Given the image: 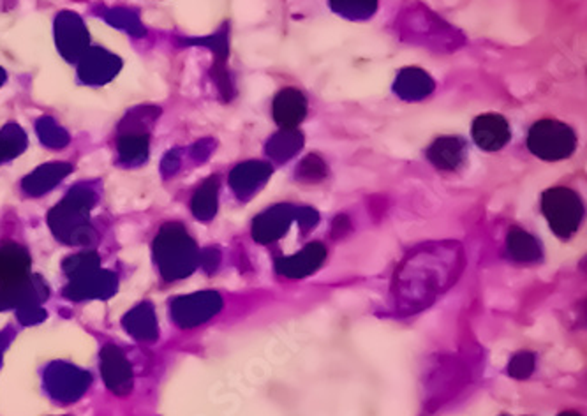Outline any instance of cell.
<instances>
[{"instance_id": "obj_1", "label": "cell", "mask_w": 587, "mask_h": 416, "mask_svg": "<svg viewBox=\"0 0 587 416\" xmlns=\"http://www.w3.org/2000/svg\"><path fill=\"white\" fill-rule=\"evenodd\" d=\"M462 265V252L455 246H438L419 250L402 265L395 282L399 284V300L402 306H427V297L436 295L455 280Z\"/></svg>"}, {"instance_id": "obj_2", "label": "cell", "mask_w": 587, "mask_h": 416, "mask_svg": "<svg viewBox=\"0 0 587 416\" xmlns=\"http://www.w3.org/2000/svg\"><path fill=\"white\" fill-rule=\"evenodd\" d=\"M157 263L167 280H178L195 270V242L180 226H167L157 240Z\"/></svg>"}, {"instance_id": "obj_3", "label": "cell", "mask_w": 587, "mask_h": 416, "mask_svg": "<svg viewBox=\"0 0 587 416\" xmlns=\"http://www.w3.org/2000/svg\"><path fill=\"white\" fill-rule=\"evenodd\" d=\"M528 148L543 161H561L577 148L575 131L556 118H543L532 124L528 135Z\"/></svg>"}, {"instance_id": "obj_4", "label": "cell", "mask_w": 587, "mask_h": 416, "mask_svg": "<svg viewBox=\"0 0 587 416\" xmlns=\"http://www.w3.org/2000/svg\"><path fill=\"white\" fill-rule=\"evenodd\" d=\"M541 210L551 229L560 238H570L581 228L584 218V205L579 195L568 188H554L543 193Z\"/></svg>"}, {"instance_id": "obj_5", "label": "cell", "mask_w": 587, "mask_h": 416, "mask_svg": "<svg viewBox=\"0 0 587 416\" xmlns=\"http://www.w3.org/2000/svg\"><path fill=\"white\" fill-rule=\"evenodd\" d=\"M90 374L82 369L56 361L45 372V383L48 393L60 402H73L84 395L90 385Z\"/></svg>"}, {"instance_id": "obj_6", "label": "cell", "mask_w": 587, "mask_h": 416, "mask_svg": "<svg viewBox=\"0 0 587 416\" xmlns=\"http://www.w3.org/2000/svg\"><path fill=\"white\" fill-rule=\"evenodd\" d=\"M223 307V299L214 291H201L180 297L171 304V316L182 329H193L207 323Z\"/></svg>"}, {"instance_id": "obj_7", "label": "cell", "mask_w": 587, "mask_h": 416, "mask_svg": "<svg viewBox=\"0 0 587 416\" xmlns=\"http://www.w3.org/2000/svg\"><path fill=\"white\" fill-rule=\"evenodd\" d=\"M48 295V286L41 279L28 276L18 282L0 286V310L41 306Z\"/></svg>"}, {"instance_id": "obj_8", "label": "cell", "mask_w": 587, "mask_h": 416, "mask_svg": "<svg viewBox=\"0 0 587 416\" xmlns=\"http://www.w3.org/2000/svg\"><path fill=\"white\" fill-rule=\"evenodd\" d=\"M101 372L106 387L116 395H127L133 390V369L126 355L116 346L101 351Z\"/></svg>"}, {"instance_id": "obj_9", "label": "cell", "mask_w": 587, "mask_h": 416, "mask_svg": "<svg viewBox=\"0 0 587 416\" xmlns=\"http://www.w3.org/2000/svg\"><path fill=\"white\" fill-rule=\"evenodd\" d=\"M295 216H297V208L291 205H278L265 210L254 219V226H252L254 240L261 244H270L279 240L280 237L289 229L291 222L295 221Z\"/></svg>"}, {"instance_id": "obj_10", "label": "cell", "mask_w": 587, "mask_h": 416, "mask_svg": "<svg viewBox=\"0 0 587 416\" xmlns=\"http://www.w3.org/2000/svg\"><path fill=\"white\" fill-rule=\"evenodd\" d=\"M471 135L476 145L487 152H498L511 138L508 120L498 113H485L476 117Z\"/></svg>"}, {"instance_id": "obj_11", "label": "cell", "mask_w": 587, "mask_h": 416, "mask_svg": "<svg viewBox=\"0 0 587 416\" xmlns=\"http://www.w3.org/2000/svg\"><path fill=\"white\" fill-rule=\"evenodd\" d=\"M308 99L306 96L293 86L282 88L272 103V117L280 126V129H295L308 117Z\"/></svg>"}, {"instance_id": "obj_12", "label": "cell", "mask_w": 587, "mask_h": 416, "mask_svg": "<svg viewBox=\"0 0 587 416\" xmlns=\"http://www.w3.org/2000/svg\"><path fill=\"white\" fill-rule=\"evenodd\" d=\"M327 258V249L319 242H312L299 254L280 258L276 261V270L280 276L289 279H302L321 267Z\"/></svg>"}, {"instance_id": "obj_13", "label": "cell", "mask_w": 587, "mask_h": 416, "mask_svg": "<svg viewBox=\"0 0 587 416\" xmlns=\"http://www.w3.org/2000/svg\"><path fill=\"white\" fill-rule=\"evenodd\" d=\"M116 289V278L110 272H90L82 278L71 279L64 295L69 300L86 299H110Z\"/></svg>"}, {"instance_id": "obj_14", "label": "cell", "mask_w": 587, "mask_h": 416, "mask_svg": "<svg viewBox=\"0 0 587 416\" xmlns=\"http://www.w3.org/2000/svg\"><path fill=\"white\" fill-rule=\"evenodd\" d=\"M436 88L434 80L429 73L420 67H404L399 71L393 92L404 101H421L429 97Z\"/></svg>"}, {"instance_id": "obj_15", "label": "cell", "mask_w": 587, "mask_h": 416, "mask_svg": "<svg viewBox=\"0 0 587 416\" xmlns=\"http://www.w3.org/2000/svg\"><path fill=\"white\" fill-rule=\"evenodd\" d=\"M468 145L459 137H441L427 148L429 161L440 169L453 171L466 161Z\"/></svg>"}, {"instance_id": "obj_16", "label": "cell", "mask_w": 587, "mask_h": 416, "mask_svg": "<svg viewBox=\"0 0 587 416\" xmlns=\"http://www.w3.org/2000/svg\"><path fill=\"white\" fill-rule=\"evenodd\" d=\"M270 175H272V167L267 163L249 161L233 169L229 182L238 196H251L267 184Z\"/></svg>"}, {"instance_id": "obj_17", "label": "cell", "mask_w": 587, "mask_h": 416, "mask_svg": "<svg viewBox=\"0 0 587 416\" xmlns=\"http://www.w3.org/2000/svg\"><path fill=\"white\" fill-rule=\"evenodd\" d=\"M30 276V256L16 244L0 248V286L18 282Z\"/></svg>"}, {"instance_id": "obj_18", "label": "cell", "mask_w": 587, "mask_h": 416, "mask_svg": "<svg viewBox=\"0 0 587 416\" xmlns=\"http://www.w3.org/2000/svg\"><path fill=\"white\" fill-rule=\"evenodd\" d=\"M124 329L140 340H147V342L156 340L159 329H157V320H156L152 306L141 304V306L135 307L124 318Z\"/></svg>"}, {"instance_id": "obj_19", "label": "cell", "mask_w": 587, "mask_h": 416, "mask_svg": "<svg viewBox=\"0 0 587 416\" xmlns=\"http://www.w3.org/2000/svg\"><path fill=\"white\" fill-rule=\"evenodd\" d=\"M302 147H304V135L299 131V127L280 129L279 133H276L267 143V154L276 163H286L291 157H295Z\"/></svg>"}, {"instance_id": "obj_20", "label": "cell", "mask_w": 587, "mask_h": 416, "mask_svg": "<svg viewBox=\"0 0 587 416\" xmlns=\"http://www.w3.org/2000/svg\"><path fill=\"white\" fill-rule=\"evenodd\" d=\"M506 248H508L510 256L521 263H532L541 258V248H540L538 240L521 228H513L508 233Z\"/></svg>"}, {"instance_id": "obj_21", "label": "cell", "mask_w": 587, "mask_h": 416, "mask_svg": "<svg viewBox=\"0 0 587 416\" xmlns=\"http://www.w3.org/2000/svg\"><path fill=\"white\" fill-rule=\"evenodd\" d=\"M337 15L348 20H369L378 11V0H329Z\"/></svg>"}, {"instance_id": "obj_22", "label": "cell", "mask_w": 587, "mask_h": 416, "mask_svg": "<svg viewBox=\"0 0 587 416\" xmlns=\"http://www.w3.org/2000/svg\"><path fill=\"white\" fill-rule=\"evenodd\" d=\"M218 186H219L218 178H210L196 193L195 201H193V210H195L196 218L207 221L216 214V208H218Z\"/></svg>"}, {"instance_id": "obj_23", "label": "cell", "mask_w": 587, "mask_h": 416, "mask_svg": "<svg viewBox=\"0 0 587 416\" xmlns=\"http://www.w3.org/2000/svg\"><path fill=\"white\" fill-rule=\"evenodd\" d=\"M327 175H329L327 163L316 154H309L308 157L302 159L300 167H297V178L308 184H318L325 180Z\"/></svg>"}, {"instance_id": "obj_24", "label": "cell", "mask_w": 587, "mask_h": 416, "mask_svg": "<svg viewBox=\"0 0 587 416\" xmlns=\"http://www.w3.org/2000/svg\"><path fill=\"white\" fill-rule=\"evenodd\" d=\"M96 267H97V258L94 254L73 258L64 265L67 276L71 279L82 278L85 274H90L96 270Z\"/></svg>"}, {"instance_id": "obj_25", "label": "cell", "mask_w": 587, "mask_h": 416, "mask_svg": "<svg viewBox=\"0 0 587 416\" xmlns=\"http://www.w3.org/2000/svg\"><path fill=\"white\" fill-rule=\"evenodd\" d=\"M534 370V357L531 353H517L508 365V372L510 376H513L515 380H526L530 378Z\"/></svg>"}, {"instance_id": "obj_26", "label": "cell", "mask_w": 587, "mask_h": 416, "mask_svg": "<svg viewBox=\"0 0 587 416\" xmlns=\"http://www.w3.org/2000/svg\"><path fill=\"white\" fill-rule=\"evenodd\" d=\"M46 318V310L41 306H28L18 309V320L24 325H34Z\"/></svg>"}, {"instance_id": "obj_27", "label": "cell", "mask_w": 587, "mask_h": 416, "mask_svg": "<svg viewBox=\"0 0 587 416\" xmlns=\"http://www.w3.org/2000/svg\"><path fill=\"white\" fill-rule=\"evenodd\" d=\"M295 219H299V224L302 226V229H304V231H308V229L314 228V226L318 224V221H319V216H318V212H316V210H312V208L306 207V208H297V216H295Z\"/></svg>"}, {"instance_id": "obj_28", "label": "cell", "mask_w": 587, "mask_h": 416, "mask_svg": "<svg viewBox=\"0 0 587 416\" xmlns=\"http://www.w3.org/2000/svg\"><path fill=\"white\" fill-rule=\"evenodd\" d=\"M11 339H13V335H11V329H7V330H4V332H0V360H2V355H4V351H5V348L9 346V342H11Z\"/></svg>"}, {"instance_id": "obj_29", "label": "cell", "mask_w": 587, "mask_h": 416, "mask_svg": "<svg viewBox=\"0 0 587 416\" xmlns=\"http://www.w3.org/2000/svg\"><path fill=\"white\" fill-rule=\"evenodd\" d=\"M560 416H581L579 413H575V411H564V413H561Z\"/></svg>"}]
</instances>
